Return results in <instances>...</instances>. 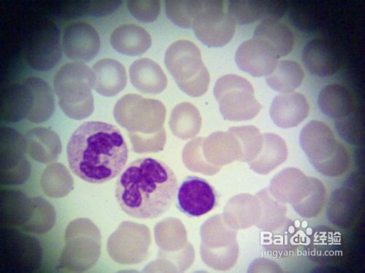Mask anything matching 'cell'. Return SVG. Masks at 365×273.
<instances>
[{"instance_id": "15", "label": "cell", "mask_w": 365, "mask_h": 273, "mask_svg": "<svg viewBox=\"0 0 365 273\" xmlns=\"http://www.w3.org/2000/svg\"><path fill=\"white\" fill-rule=\"evenodd\" d=\"M302 60L309 73L319 77L336 74L341 64L337 48L329 41L320 38L309 41L304 47Z\"/></svg>"}, {"instance_id": "21", "label": "cell", "mask_w": 365, "mask_h": 273, "mask_svg": "<svg viewBox=\"0 0 365 273\" xmlns=\"http://www.w3.org/2000/svg\"><path fill=\"white\" fill-rule=\"evenodd\" d=\"M33 107V91L26 83L11 84L3 90L1 119L5 122L17 123L27 118Z\"/></svg>"}, {"instance_id": "2", "label": "cell", "mask_w": 365, "mask_h": 273, "mask_svg": "<svg viewBox=\"0 0 365 273\" xmlns=\"http://www.w3.org/2000/svg\"><path fill=\"white\" fill-rule=\"evenodd\" d=\"M179 184L165 163L150 158L133 161L116 181L115 198L128 215L153 220L165 213L176 198Z\"/></svg>"}, {"instance_id": "6", "label": "cell", "mask_w": 365, "mask_h": 273, "mask_svg": "<svg viewBox=\"0 0 365 273\" xmlns=\"http://www.w3.org/2000/svg\"><path fill=\"white\" fill-rule=\"evenodd\" d=\"M164 105L156 100L145 99L138 95L120 98L114 108L116 122L130 132V136L139 133H160L165 117Z\"/></svg>"}, {"instance_id": "5", "label": "cell", "mask_w": 365, "mask_h": 273, "mask_svg": "<svg viewBox=\"0 0 365 273\" xmlns=\"http://www.w3.org/2000/svg\"><path fill=\"white\" fill-rule=\"evenodd\" d=\"M101 248L102 235L96 224L86 218L76 219L66 230L61 266L71 272H86L97 264Z\"/></svg>"}, {"instance_id": "8", "label": "cell", "mask_w": 365, "mask_h": 273, "mask_svg": "<svg viewBox=\"0 0 365 273\" xmlns=\"http://www.w3.org/2000/svg\"><path fill=\"white\" fill-rule=\"evenodd\" d=\"M214 90L222 114L230 119H250L262 108L252 85L245 77L232 74L222 76Z\"/></svg>"}, {"instance_id": "12", "label": "cell", "mask_w": 365, "mask_h": 273, "mask_svg": "<svg viewBox=\"0 0 365 273\" xmlns=\"http://www.w3.org/2000/svg\"><path fill=\"white\" fill-rule=\"evenodd\" d=\"M62 58L58 27L51 22L41 25L34 33L27 51V62L38 71L53 68Z\"/></svg>"}, {"instance_id": "25", "label": "cell", "mask_w": 365, "mask_h": 273, "mask_svg": "<svg viewBox=\"0 0 365 273\" xmlns=\"http://www.w3.org/2000/svg\"><path fill=\"white\" fill-rule=\"evenodd\" d=\"M34 94V107L27 119L34 124H42L48 120L55 111V99L50 85L38 77H29L24 81Z\"/></svg>"}, {"instance_id": "31", "label": "cell", "mask_w": 365, "mask_h": 273, "mask_svg": "<svg viewBox=\"0 0 365 273\" xmlns=\"http://www.w3.org/2000/svg\"><path fill=\"white\" fill-rule=\"evenodd\" d=\"M199 125V112L192 104L182 103L175 107L170 118V128L175 134L184 137L192 135Z\"/></svg>"}, {"instance_id": "22", "label": "cell", "mask_w": 365, "mask_h": 273, "mask_svg": "<svg viewBox=\"0 0 365 273\" xmlns=\"http://www.w3.org/2000/svg\"><path fill=\"white\" fill-rule=\"evenodd\" d=\"M96 76L94 89L100 95L113 97L121 92L128 84L124 65L113 58H103L93 67Z\"/></svg>"}, {"instance_id": "9", "label": "cell", "mask_w": 365, "mask_h": 273, "mask_svg": "<svg viewBox=\"0 0 365 273\" xmlns=\"http://www.w3.org/2000/svg\"><path fill=\"white\" fill-rule=\"evenodd\" d=\"M197 39L209 48H222L234 37L236 23L224 11L223 1H205V7L194 19L192 26Z\"/></svg>"}, {"instance_id": "7", "label": "cell", "mask_w": 365, "mask_h": 273, "mask_svg": "<svg viewBox=\"0 0 365 273\" xmlns=\"http://www.w3.org/2000/svg\"><path fill=\"white\" fill-rule=\"evenodd\" d=\"M43 250L35 237L11 227L0 232V266L8 272H33L42 264Z\"/></svg>"}, {"instance_id": "24", "label": "cell", "mask_w": 365, "mask_h": 273, "mask_svg": "<svg viewBox=\"0 0 365 273\" xmlns=\"http://www.w3.org/2000/svg\"><path fill=\"white\" fill-rule=\"evenodd\" d=\"M254 38L268 42L275 49L279 58L289 54L294 47L292 30L277 20H264L256 28Z\"/></svg>"}, {"instance_id": "27", "label": "cell", "mask_w": 365, "mask_h": 273, "mask_svg": "<svg viewBox=\"0 0 365 273\" xmlns=\"http://www.w3.org/2000/svg\"><path fill=\"white\" fill-rule=\"evenodd\" d=\"M304 71L294 60H284L278 63L271 75L267 77L266 82L269 87L281 94L294 92L302 83Z\"/></svg>"}, {"instance_id": "26", "label": "cell", "mask_w": 365, "mask_h": 273, "mask_svg": "<svg viewBox=\"0 0 365 273\" xmlns=\"http://www.w3.org/2000/svg\"><path fill=\"white\" fill-rule=\"evenodd\" d=\"M41 186L48 197L63 198L74 190V180L66 166L54 162L44 169L41 175Z\"/></svg>"}, {"instance_id": "17", "label": "cell", "mask_w": 365, "mask_h": 273, "mask_svg": "<svg viewBox=\"0 0 365 273\" xmlns=\"http://www.w3.org/2000/svg\"><path fill=\"white\" fill-rule=\"evenodd\" d=\"M132 85L143 95H160L168 86V78L162 68L148 58L136 60L130 68Z\"/></svg>"}, {"instance_id": "10", "label": "cell", "mask_w": 365, "mask_h": 273, "mask_svg": "<svg viewBox=\"0 0 365 273\" xmlns=\"http://www.w3.org/2000/svg\"><path fill=\"white\" fill-rule=\"evenodd\" d=\"M25 136L17 131L1 128V175L3 186H21L31 176V165L25 157Z\"/></svg>"}, {"instance_id": "1", "label": "cell", "mask_w": 365, "mask_h": 273, "mask_svg": "<svg viewBox=\"0 0 365 273\" xmlns=\"http://www.w3.org/2000/svg\"><path fill=\"white\" fill-rule=\"evenodd\" d=\"M128 154L120 130L100 121L83 123L67 146L71 170L91 184H103L118 176L127 164Z\"/></svg>"}, {"instance_id": "11", "label": "cell", "mask_w": 365, "mask_h": 273, "mask_svg": "<svg viewBox=\"0 0 365 273\" xmlns=\"http://www.w3.org/2000/svg\"><path fill=\"white\" fill-rule=\"evenodd\" d=\"M218 195L205 179L190 176L178 187L176 206L189 218H200L214 209Z\"/></svg>"}, {"instance_id": "13", "label": "cell", "mask_w": 365, "mask_h": 273, "mask_svg": "<svg viewBox=\"0 0 365 273\" xmlns=\"http://www.w3.org/2000/svg\"><path fill=\"white\" fill-rule=\"evenodd\" d=\"M279 56L266 41L254 38L243 42L235 53L238 68L252 77H267L275 70Z\"/></svg>"}, {"instance_id": "30", "label": "cell", "mask_w": 365, "mask_h": 273, "mask_svg": "<svg viewBox=\"0 0 365 273\" xmlns=\"http://www.w3.org/2000/svg\"><path fill=\"white\" fill-rule=\"evenodd\" d=\"M205 2L197 0H168L165 2L166 15L176 26L185 28H192L194 19L204 9Z\"/></svg>"}, {"instance_id": "28", "label": "cell", "mask_w": 365, "mask_h": 273, "mask_svg": "<svg viewBox=\"0 0 365 273\" xmlns=\"http://www.w3.org/2000/svg\"><path fill=\"white\" fill-rule=\"evenodd\" d=\"M321 109L331 117H341L352 109L353 99L350 91L344 85L331 84L322 89L318 98Z\"/></svg>"}, {"instance_id": "4", "label": "cell", "mask_w": 365, "mask_h": 273, "mask_svg": "<svg viewBox=\"0 0 365 273\" xmlns=\"http://www.w3.org/2000/svg\"><path fill=\"white\" fill-rule=\"evenodd\" d=\"M165 64L182 92L195 98L207 92L210 75L194 43L180 40L171 44L165 53Z\"/></svg>"}, {"instance_id": "14", "label": "cell", "mask_w": 365, "mask_h": 273, "mask_svg": "<svg viewBox=\"0 0 365 273\" xmlns=\"http://www.w3.org/2000/svg\"><path fill=\"white\" fill-rule=\"evenodd\" d=\"M101 41L97 30L83 21H74L64 29L63 48L75 63H88L100 52Z\"/></svg>"}, {"instance_id": "20", "label": "cell", "mask_w": 365, "mask_h": 273, "mask_svg": "<svg viewBox=\"0 0 365 273\" xmlns=\"http://www.w3.org/2000/svg\"><path fill=\"white\" fill-rule=\"evenodd\" d=\"M25 139L26 154L38 163H54L62 154V142L58 135L50 129L35 128L29 131Z\"/></svg>"}, {"instance_id": "19", "label": "cell", "mask_w": 365, "mask_h": 273, "mask_svg": "<svg viewBox=\"0 0 365 273\" xmlns=\"http://www.w3.org/2000/svg\"><path fill=\"white\" fill-rule=\"evenodd\" d=\"M309 110L307 99L298 92L281 94L273 100L270 115L283 128L296 127L306 118Z\"/></svg>"}, {"instance_id": "16", "label": "cell", "mask_w": 365, "mask_h": 273, "mask_svg": "<svg viewBox=\"0 0 365 273\" xmlns=\"http://www.w3.org/2000/svg\"><path fill=\"white\" fill-rule=\"evenodd\" d=\"M287 8L282 1L232 0L228 3L227 14L235 23L246 25L259 20L279 21L286 14Z\"/></svg>"}, {"instance_id": "32", "label": "cell", "mask_w": 365, "mask_h": 273, "mask_svg": "<svg viewBox=\"0 0 365 273\" xmlns=\"http://www.w3.org/2000/svg\"><path fill=\"white\" fill-rule=\"evenodd\" d=\"M128 8L130 14L136 19L143 22H153L158 19L161 11L160 1H135L128 2Z\"/></svg>"}, {"instance_id": "18", "label": "cell", "mask_w": 365, "mask_h": 273, "mask_svg": "<svg viewBox=\"0 0 365 273\" xmlns=\"http://www.w3.org/2000/svg\"><path fill=\"white\" fill-rule=\"evenodd\" d=\"M34 198L18 190L4 189L0 192L1 225L22 229L32 215Z\"/></svg>"}, {"instance_id": "23", "label": "cell", "mask_w": 365, "mask_h": 273, "mask_svg": "<svg viewBox=\"0 0 365 273\" xmlns=\"http://www.w3.org/2000/svg\"><path fill=\"white\" fill-rule=\"evenodd\" d=\"M113 49L128 56H139L150 48L152 40L145 28L135 24L120 25L110 36Z\"/></svg>"}, {"instance_id": "29", "label": "cell", "mask_w": 365, "mask_h": 273, "mask_svg": "<svg viewBox=\"0 0 365 273\" xmlns=\"http://www.w3.org/2000/svg\"><path fill=\"white\" fill-rule=\"evenodd\" d=\"M56 221V210L53 206L42 197L34 198L32 215L22 230L36 235L49 232Z\"/></svg>"}, {"instance_id": "3", "label": "cell", "mask_w": 365, "mask_h": 273, "mask_svg": "<svg viewBox=\"0 0 365 273\" xmlns=\"http://www.w3.org/2000/svg\"><path fill=\"white\" fill-rule=\"evenodd\" d=\"M95 84L93 70L83 63H68L58 70L53 78L54 93L67 117L81 120L93 113Z\"/></svg>"}]
</instances>
